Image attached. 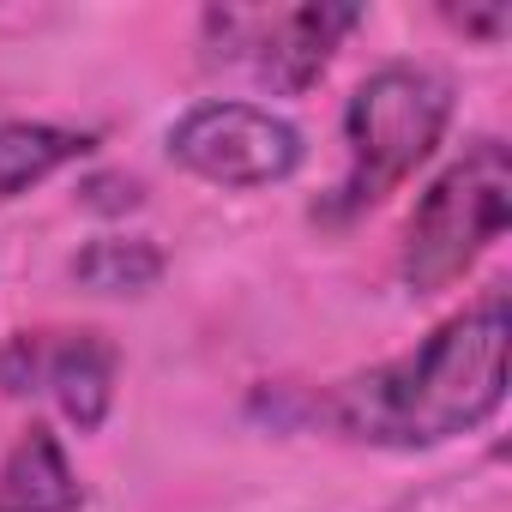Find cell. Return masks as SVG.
Wrapping results in <instances>:
<instances>
[{
    "instance_id": "cell-5",
    "label": "cell",
    "mask_w": 512,
    "mask_h": 512,
    "mask_svg": "<svg viewBox=\"0 0 512 512\" xmlns=\"http://www.w3.org/2000/svg\"><path fill=\"white\" fill-rule=\"evenodd\" d=\"M169 157L211 187H278L302 169V127L260 103L211 97L169 127Z\"/></svg>"
},
{
    "instance_id": "cell-3",
    "label": "cell",
    "mask_w": 512,
    "mask_h": 512,
    "mask_svg": "<svg viewBox=\"0 0 512 512\" xmlns=\"http://www.w3.org/2000/svg\"><path fill=\"white\" fill-rule=\"evenodd\" d=\"M506 217H512V157L500 139H476L452 169L434 175V187L416 199L404 223V241H398L404 290L434 296L458 284L506 235Z\"/></svg>"
},
{
    "instance_id": "cell-9",
    "label": "cell",
    "mask_w": 512,
    "mask_h": 512,
    "mask_svg": "<svg viewBox=\"0 0 512 512\" xmlns=\"http://www.w3.org/2000/svg\"><path fill=\"white\" fill-rule=\"evenodd\" d=\"M163 247L145 235H97L73 253V284L91 296H145L163 284Z\"/></svg>"
},
{
    "instance_id": "cell-6",
    "label": "cell",
    "mask_w": 512,
    "mask_h": 512,
    "mask_svg": "<svg viewBox=\"0 0 512 512\" xmlns=\"http://www.w3.org/2000/svg\"><path fill=\"white\" fill-rule=\"evenodd\" d=\"M121 356L103 332H13L0 350V386L7 398H55V410L97 434L115 404Z\"/></svg>"
},
{
    "instance_id": "cell-8",
    "label": "cell",
    "mask_w": 512,
    "mask_h": 512,
    "mask_svg": "<svg viewBox=\"0 0 512 512\" xmlns=\"http://www.w3.org/2000/svg\"><path fill=\"white\" fill-rule=\"evenodd\" d=\"M97 139L79 127H55V121H0V199H19L37 181H49L55 169L79 163Z\"/></svg>"
},
{
    "instance_id": "cell-11",
    "label": "cell",
    "mask_w": 512,
    "mask_h": 512,
    "mask_svg": "<svg viewBox=\"0 0 512 512\" xmlns=\"http://www.w3.org/2000/svg\"><path fill=\"white\" fill-rule=\"evenodd\" d=\"M79 193H85L91 211H139V205H145V187H139L133 175H91Z\"/></svg>"
},
{
    "instance_id": "cell-1",
    "label": "cell",
    "mask_w": 512,
    "mask_h": 512,
    "mask_svg": "<svg viewBox=\"0 0 512 512\" xmlns=\"http://www.w3.org/2000/svg\"><path fill=\"white\" fill-rule=\"evenodd\" d=\"M506 350H512L506 296L488 290L476 308L434 326L416 350L374 362L338 380L332 392L308 398V416L356 446L428 452L482 428L506 404Z\"/></svg>"
},
{
    "instance_id": "cell-2",
    "label": "cell",
    "mask_w": 512,
    "mask_h": 512,
    "mask_svg": "<svg viewBox=\"0 0 512 512\" xmlns=\"http://www.w3.org/2000/svg\"><path fill=\"white\" fill-rule=\"evenodd\" d=\"M446 121H452V85L434 67H416V61L374 67L344 103L350 169L332 187V199H320V217L344 223L380 205L404 175H416V163L434 157V145L446 139Z\"/></svg>"
},
{
    "instance_id": "cell-4",
    "label": "cell",
    "mask_w": 512,
    "mask_h": 512,
    "mask_svg": "<svg viewBox=\"0 0 512 512\" xmlns=\"http://www.w3.org/2000/svg\"><path fill=\"white\" fill-rule=\"evenodd\" d=\"M362 25V7H338V0H308V7H284V13H253V7H211L205 13V61L223 67H247L266 91L278 97H302L320 85V73L332 67L338 43Z\"/></svg>"
},
{
    "instance_id": "cell-7",
    "label": "cell",
    "mask_w": 512,
    "mask_h": 512,
    "mask_svg": "<svg viewBox=\"0 0 512 512\" xmlns=\"http://www.w3.org/2000/svg\"><path fill=\"white\" fill-rule=\"evenodd\" d=\"M85 482L49 422H31L0 458V512H79Z\"/></svg>"
},
{
    "instance_id": "cell-10",
    "label": "cell",
    "mask_w": 512,
    "mask_h": 512,
    "mask_svg": "<svg viewBox=\"0 0 512 512\" xmlns=\"http://www.w3.org/2000/svg\"><path fill=\"white\" fill-rule=\"evenodd\" d=\"M446 25H458L476 43H500L512 31V7L506 0H494V7H446Z\"/></svg>"
}]
</instances>
